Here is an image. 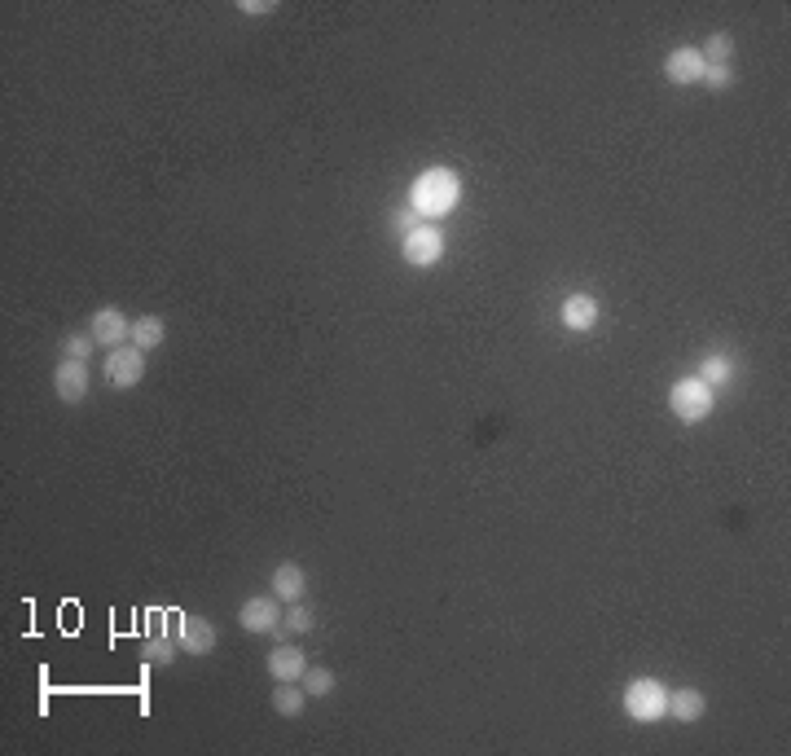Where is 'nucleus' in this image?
<instances>
[{"label": "nucleus", "mask_w": 791, "mask_h": 756, "mask_svg": "<svg viewBox=\"0 0 791 756\" xmlns=\"http://www.w3.org/2000/svg\"><path fill=\"white\" fill-rule=\"evenodd\" d=\"M668 409L677 414V422H686V427H699L712 409H717V392L704 383L699 374H690V378H677L673 383V392H668Z\"/></svg>", "instance_id": "nucleus-3"}, {"label": "nucleus", "mask_w": 791, "mask_h": 756, "mask_svg": "<svg viewBox=\"0 0 791 756\" xmlns=\"http://www.w3.org/2000/svg\"><path fill=\"white\" fill-rule=\"evenodd\" d=\"M282 625H286V633H291V638H304V633H313V629H317V611H313V603H308V598H299V603H286Z\"/></svg>", "instance_id": "nucleus-17"}, {"label": "nucleus", "mask_w": 791, "mask_h": 756, "mask_svg": "<svg viewBox=\"0 0 791 756\" xmlns=\"http://www.w3.org/2000/svg\"><path fill=\"white\" fill-rule=\"evenodd\" d=\"M708 713V695L695 691V686H682V691H668V717L673 721H699Z\"/></svg>", "instance_id": "nucleus-14"}, {"label": "nucleus", "mask_w": 791, "mask_h": 756, "mask_svg": "<svg viewBox=\"0 0 791 756\" xmlns=\"http://www.w3.org/2000/svg\"><path fill=\"white\" fill-rule=\"evenodd\" d=\"M53 392H58L62 405H80L88 396V361H58V370H53Z\"/></svg>", "instance_id": "nucleus-10"}, {"label": "nucleus", "mask_w": 791, "mask_h": 756, "mask_svg": "<svg viewBox=\"0 0 791 756\" xmlns=\"http://www.w3.org/2000/svg\"><path fill=\"white\" fill-rule=\"evenodd\" d=\"M664 75H668V84H704L708 62L695 44H682V49H673L664 58Z\"/></svg>", "instance_id": "nucleus-9"}, {"label": "nucleus", "mask_w": 791, "mask_h": 756, "mask_svg": "<svg viewBox=\"0 0 791 756\" xmlns=\"http://www.w3.org/2000/svg\"><path fill=\"white\" fill-rule=\"evenodd\" d=\"M176 642L185 655H211L216 651V625L207 616H176Z\"/></svg>", "instance_id": "nucleus-8"}, {"label": "nucleus", "mask_w": 791, "mask_h": 756, "mask_svg": "<svg viewBox=\"0 0 791 756\" xmlns=\"http://www.w3.org/2000/svg\"><path fill=\"white\" fill-rule=\"evenodd\" d=\"M699 378H704L712 392H717L721 383H730V378H734V361L721 357V352H712V357H704V365H699Z\"/></svg>", "instance_id": "nucleus-20"}, {"label": "nucleus", "mask_w": 791, "mask_h": 756, "mask_svg": "<svg viewBox=\"0 0 791 756\" xmlns=\"http://www.w3.org/2000/svg\"><path fill=\"white\" fill-rule=\"evenodd\" d=\"M299 686L308 691V699H326V695L334 691V673L321 669V664H308L304 677H299Z\"/></svg>", "instance_id": "nucleus-21"}, {"label": "nucleus", "mask_w": 791, "mask_h": 756, "mask_svg": "<svg viewBox=\"0 0 791 756\" xmlns=\"http://www.w3.org/2000/svg\"><path fill=\"white\" fill-rule=\"evenodd\" d=\"M93 348H97L93 335H66L62 339V357L66 361H88V357H93Z\"/></svg>", "instance_id": "nucleus-22"}, {"label": "nucleus", "mask_w": 791, "mask_h": 756, "mask_svg": "<svg viewBox=\"0 0 791 756\" xmlns=\"http://www.w3.org/2000/svg\"><path fill=\"white\" fill-rule=\"evenodd\" d=\"M625 717L638 726H655L668 717V686L660 677H633L625 686Z\"/></svg>", "instance_id": "nucleus-2"}, {"label": "nucleus", "mask_w": 791, "mask_h": 756, "mask_svg": "<svg viewBox=\"0 0 791 756\" xmlns=\"http://www.w3.org/2000/svg\"><path fill=\"white\" fill-rule=\"evenodd\" d=\"M238 9H242V14H247V18H269L277 5H273V0H242Z\"/></svg>", "instance_id": "nucleus-24"}, {"label": "nucleus", "mask_w": 791, "mask_h": 756, "mask_svg": "<svg viewBox=\"0 0 791 756\" xmlns=\"http://www.w3.org/2000/svg\"><path fill=\"white\" fill-rule=\"evenodd\" d=\"M458 203H462V176L449 168H427L409 185V211L418 220H431V225L444 220L449 211H458Z\"/></svg>", "instance_id": "nucleus-1"}, {"label": "nucleus", "mask_w": 791, "mask_h": 756, "mask_svg": "<svg viewBox=\"0 0 791 756\" xmlns=\"http://www.w3.org/2000/svg\"><path fill=\"white\" fill-rule=\"evenodd\" d=\"M88 335L97 339V348H124V343H132V321L124 317V308H115V304H106V308H97L93 317H88Z\"/></svg>", "instance_id": "nucleus-6"}, {"label": "nucleus", "mask_w": 791, "mask_h": 756, "mask_svg": "<svg viewBox=\"0 0 791 756\" xmlns=\"http://www.w3.org/2000/svg\"><path fill=\"white\" fill-rule=\"evenodd\" d=\"M598 317H603V308H598L594 295H567L559 308V321L567 330H594Z\"/></svg>", "instance_id": "nucleus-13"}, {"label": "nucleus", "mask_w": 791, "mask_h": 756, "mask_svg": "<svg viewBox=\"0 0 791 756\" xmlns=\"http://www.w3.org/2000/svg\"><path fill=\"white\" fill-rule=\"evenodd\" d=\"M282 598L273 594H260V598H247V603L238 607V625L247 633H273L277 625H282Z\"/></svg>", "instance_id": "nucleus-7"}, {"label": "nucleus", "mask_w": 791, "mask_h": 756, "mask_svg": "<svg viewBox=\"0 0 791 756\" xmlns=\"http://www.w3.org/2000/svg\"><path fill=\"white\" fill-rule=\"evenodd\" d=\"M308 669V655L295 647V642H277V647L269 651V673L273 682H299Z\"/></svg>", "instance_id": "nucleus-12"}, {"label": "nucleus", "mask_w": 791, "mask_h": 756, "mask_svg": "<svg viewBox=\"0 0 791 756\" xmlns=\"http://www.w3.org/2000/svg\"><path fill=\"white\" fill-rule=\"evenodd\" d=\"M414 225H422V220H418V216H414V211H409V207H405V211H400V220H396V229H400V233H409V229H414Z\"/></svg>", "instance_id": "nucleus-25"}, {"label": "nucleus", "mask_w": 791, "mask_h": 756, "mask_svg": "<svg viewBox=\"0 0 791 756\" xmlns=\"http://www.w3.org/2000/svg\"><path fill=\"white\" fill-rule=\"evenodd\" d=\"M102 374L115 392H132V387L146 378V352L137 343H124V348H110L102 361Z\"/></svg>", "instance_id": "nucleus-5"}, {"label": "nucleus", "mask_w": 791, "mask_h": 756, "mask_svg": "<svg viewBox=\"0 0 791 756\" xmlns=\"http://www.w3.org/2000/svg\"><path fill=\"white\" fill-rule=\"evenodd\" d=\"M400 255H405V264H414V269H436L444 260V233L440 225H431V220H422L409 233H400Z\"/></svg>", "instance_id": "nucleus-4"}, {"label": "nucleus", "mask_w": 791, "mask_h": 756, "mask_svg": "<svg viewBox=\"0 0 791 756\" xmlns=\"http://www.w3.org/2000/svg\"><path fill=\"white\" fill-rule=\"evenodd\" d=\"M132 343H137L141 352H154V348H163V343H167V321H163L159 313H146V317H137V321H132Z\"/></svg>", "instance_id": "nucleus-15"}, {"label": "nucleus", "mask_w": 791, "mask_h": 756, "mask_svg": "<svg viewBox=\"0 0 791 756\" xmlns=\"http://www.w3.org/2000/svg\"><path fill=\"white\" fill-rule=\"evenodd\" d=\"M269 589H273V598H282V603H299V598H308V572L295 559H286V563L273 567Z\"/></svg>", "instance_id": "nucleus-11"}, {"label": "nucleus", "mask_w": 791, "mask_h": 756, "mask_svg": "<svg viewBox=\"0 0 791 756\" xmlns=\"http://www.w3.org/2000/svg\"><path fill=\"white\" fill-rule=\"evenodd\" d=\"M176 655H181V642H176V633H154V638L146 642V664H154V669L172 664Z\"/></svg>", "instance_id": "nucleus-18"}, {"label": "nucleus", "mask_w": 791, "mask_h": 756, "mask_svg": "<svg viewBox=\"0 0 791 756\" xmlns=\"http://www.w3.org/2000/svg\"><path fill=\"white\" fill-rule=\"evenodd\" d=\"M704 84L712 88V93H721V88H730V84H734V66H708Z\"/></svg>", "instance_id": "nucleus-23"}, {"label": "nucleus", "mask_w": 791, "mask_h": 756, "mask_svg": "<svg viewBox=\"0 0 791 756\" xmlns=\"http://www.w3.org/2000/svg\"><path fill=\"white\" fill-rule=\"evenodd\" d=\"M308 708V691L299 682H277L273 691V713L277 717H299Z\"/></svg>", "instance_id": "nucleus-16"}, {"label": "nucleus", "mask_w": 791, "mask_h": 756, "mask_svg": "<svg viewBox=\"0 0 791 756\" xmlns=\"http://www.w3.org/2000/svg\"><path fill=\"white\" fill-rule=\"evenodd\" d=\"M699 53H704L708 66H730L734 62V36H730V31H712L708 44Z\"/></svg>", "instance_id": "nucleus-19"}]
</instances>
